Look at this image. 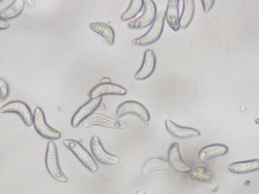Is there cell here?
Listing matches in <instances>:
<instances>
[{
  "instance_id": "obj_1",
  "label": "cell",
  "mask_w": 259,
  "mask_h": 194,
  "mask_svg": "<svg viewBox=\"0 0 259 194\" xmlns=\"http://www.w3.org/2000/svg\"><path fill=\"white\" fill-rule=\"evenodd\" d=\"M45 165L50 175L60 183H66L69 182L67 176L63 173L59 162L58 149L54 141H49L47 145L45 154Z\"/></svg>"
},
{
  "instance_id": "obj_2",
  "label": "cell",
  "mask_w": 259,
  "mask_h": 194,
  "mask_svg": "<svg viewBox=\"0 0 259 194\" xmlns=\"http://www.w3.org/2000/svg\"><path fill=\"white\" fill-rule=\"evenodd\" d=\"M63 143L68 150L72 152V154L77 158L84 168H87L90 172H98V164L95 162L93 156L79 141L74 139H66L63 140Z\"/></svg>"
},
{
  "instance_id": "obj_3",
  "label": "cell",
  "mask_w": 259,
  "mask_h": 194,
  "mask_svg": "<svg viewBox=\"0 0 259 194\" xmlns=\"http://www.w3.org/2000/svg\"><path fill=\"white\" fill-rule=\"evenodd\" d=\"M33 125L37 133L45 139L54 141L62 137V133L59 130L48 124L45 112L40 106H37L33 112Z\"/></svg>"
},
{
  "instance_id": "obj_4",
  "label": "cell",
  "mask_w": 259,
  "mask_h": 194,
  "mask_svg": "<svg viewBox=\"0 0 259 194\" xmlns=\"http://www.w3.org/2000/svg\"><path fill=\"white\" fill-rule=\"evenodd\" d=\"M165 14L160 12L156 17L155 21L151 24V28L143 36L136 38L132 41L133 45L137 46H147L151 45L160 39L164 28Z\"/></svg>"
},
{
  "instance_id": "obj_5",
  "label": "cell",
  "mask_w": 259,
  "mask_h": 194,
  "mask_svg": "<svg viewBox=\"0 0 259 194\" xmlns=\"http://www.w3.org/2000/svg\"><path fill=\"white\" fill-rule=\"evenodd\" d=\"M90 149L93 157L102 165L115 166L120 162V158L119 156L110 154L106 151L98 135H94L91 139Z\"/></svg>"
},
{
  "instance_id": "obj_6",
  "label": "cell",
  "mask_w": 259,
  "mask_h": 194,
  "mask_svg": "<svg viewBox=\"0 0 259 194\" xmlns=\"http://www.w3.org/2000/svg\"><path fill=\"white\" fill-rule=\"evenodd\" d=\"M157 17V6L152 0L144 1V12L139 18L130 21L128 28L132 30H141L151 25Z\"/></svg>"
},
{
  "instance_id": "obj_7",
  "label": "cell",
  "mask_w": 259,
  "mask_h": 194,
  "mask_svg": "<svg viewBox=\"0 0 259 194\" xmlns=\"http://www.w3.org/2000/svg\"><path fill=\"white\" fill-rule=\"evenodd\" d=\"M16 113L20 116L27 127L33 125V114L29 106L21 100H13L0 108V114Z\"/></svg>"
},
{
  "instance_id": "obj_8",
  "label": "cell",
  "mask_w": 259,
  "mask_h": 194,
  "mask_svg": "<svg viewBox=\"0 0 259 194\" xmlns=\"http://www.w3.org/2000/svg\"><path fill=\"white\" fill-rule=\"evenodd\" d=\"M128 114H134L145 123H148L151 119V115L146 107L134 100H128L121 103L116 109V117L119 119Z\"/></svg>"
},
{
  "instance_id": "obj_9",
  "label": "cell",
  "mask_w": 259,
  "mask_h": 194,
  "mask_svg": "<svg viewBox=\"0 0 259 194\" xmlns=\"http://www.w3.org/2000/svg\"><path fill=\"white\" fill-rule=\"evenodd\" d=\"M167 162L169 167L178 174H189L192 171V167L186 163L182 157L178 142H174L169 147L167 153Z\"/></svg>"
},
{
  "instance_id": "obj_10",
  "label": "cell",
  "mask_w": 259,
  "mask_h": 194,
  "mask_svg": "<svg viewBox=\"0 0 259 194\" xmlns=\"http://www.w3.org/2000/svg\"><path fill=\"white\" fill-rule=\"evenodd\" d=\"M81 126L84 129L89 128L93 126H100V127H107V128L123 130L126 128L128 124L124 121L110 118L102 114L94 113L82 123Z\"/></svg>"
},
{
  "instance_id": "obj_11",
  "label": "cell",
  "mask_w": 259,
  "mask_h": 194,
  "mask_svg": "<svg viewBox=\"0 0 259 194\" xmlns=\"http://www.w3.org/2000/svg\"><path fill=\"white\" fill-rule=\"evenodd\" d=\"M102 97L92 99L84 103L75 112L71 119V125L73 128H77L84 122L88 118L93 115L95 111L100 107L102 103Z\"/></svg>"
},
{
  "instance_id": "obj_12",
  "label": "cell",
  "mask_w": 259,
  "mask_h": 194,
  "mask_svg": "<svg viewBox=\"0 0 259 194\" xmlns=\"http://www.w3.org/2000/svg\"><path fill=\"white\" fill-rule=\"evenodd\" d=\"M127 94V89L120 85L110 82H104L94 86L89 95L92 99L98 98L107 95H125Z\"/></svg>"
},
{
  "instance_id": "obj_13",
  "label": "cell",
  "mask_w": 259,
  "mask_h": 194,
  "mask_svg": "<svg viewBox=\"0 0 259 194\" xmlns=\"http://www.w3.org/2000/svg\"><path fill=\"white\" fill-rule=\"evenodd\" d=\"M157 66V59L153 50H147L144 53L143 62L134 77L137 80H145L149 78L154 72Z\"/></svg>"
},
{
  "instance_id": "obj_14",
  "label": "cell",
  "mask_w": 259,
  "mask_h": 194,
  "mask_svg": "<svg viewBox=\"0 0 259 194\" xmlns=\"http://www.w3.org/2000/svg\"><path fill=\"white\" fill-rule=\"evenodd\" d=\"M165 127L169 134L180 139H191L201 136V132L192 127H182L169 119L165 121Z\"/></svg>"
},
{
  "instance_id": "obj_15",
  "label": "cell",
  "mask_w": 259,
  "mask_h": 194,
  "mask_svg": "<svg viewBox=\"0 0 259 194\" xmlns=\"http://www.w3.org/2000/svg\"><path fill=\"white\" fill-rule=\"evenodd\" d=\"M228 152V147L224 144H210L198 151V159L201 162H209L212 159L225 156Z\"/></svg>"
},
{
  "instance_id": "obj_16",
  "label": "cell",
  "mask_w": 259,
  "mask_h": 194,
  "mask_svg": "<svg viewBox=\"0 0 259 194\" xmlns=\"http://www.w3.org/2000/svg\"><path fill=\"white\" fill-rule=\"evenodd\" d=\"M179 4L180 1L178 0H169L164 13L165 20H166L168 25L174 32L179 31L180 29Z\"/></svg>"
},
{
  "instance_id": "obj_17",
  "label": "cell",
  "mask_w": 259,
  "mask_h": 194,
  "mask_svg": "<svg viewBox=\"0 0 259 194\" xmlns=\"http://www.w3.org/2000/svg\"><path fill=\"white\" fill-rule=\"evenodd\" d=\"M230 173L236 174H248L259 170V159L233 162L227 166Z\"/></svg>"
},
{
  "instance_id": "obj_18",
  "label": "cell",
  "mask_w": 259,
  "mask_h": 194,
  "mask_svg": "<svg viewBox=\"0 0 259 194\" xmlns=\"http://www.w3.org/2000/svg\"><path fill=\"white\" fill-rule=\"evenodd\" d=\"M89 28L104 38L108 45H113L114 44V30L109 24L103 22H92L89 24Z\"/></svg>"
},
{
  "instance_id": "obj_19",
  "label": "cell",
  "mask_w": 259,
  "mask_h": 194,
  "mask_svg": "<svg viewBox=\"0 0 259 194\" xmlns=\"http://www.w3.org/2000/svg\"><path fill=\"white\" fill-rule=\"evenodd\" d=\"M25 7V2L23 0H16L8 7L0 11V20L8 21L9 20L18 18L23 12Z\"/></svg>"
},
{
  "instance_id": "obj_20",
  "label": "cell",
  "mask_w": 259,
  "mask_h": 194,
  "mask_svg": "<svg viewBox=\"0 0 259 194\" xmlns=\"http://www.w3.org/2000/svg\"><path fill=\"white\" fill-rule=\"evenodd\" d=\"M169 168L170 167L166 159L163 158H152L145 162L141 174L142 175L147 176L154 171H164L169 169Z\"/></svg>"
},
{
  "instance_id": "obj_21",
  "label": "cell",
  "mask_w": 259,
  "mask_h": 194,
  "mask_svg": "<svg viewBox=\"0 0 259 194\" xmlns=\"http://www.w3.org/2000/svg\"><path fill=\"white\" fill-rule=\"evenodd\" d=\"M183 9L180 18V28L185 30L187 28L195 15V5L193 0H184L183 2Z\"/></svg>"
},
{
  "instance_id": "obj_22",
  "label": "cell",
  "mask_w": 259,
  "mask_h": 194,
  "mask_svg": "<svg viewBox=\"0 0 259 194\" xmlns=\"http://www.w3.org/2000/svg\"><path fill=\"white\" fill-rule=\"evenodd\" d=\"M192 178L202 183H210L213 180V174L208 168L204 165L197 166L195 169H192Z\"/></svg>"
},
{
  "instance_id": "obj_23",
  "label": "cell",
  "mask_w": 259,
  "mask_h": 194,
  "mask_svg": "<svg viewBox=\"0 0 259 194\" xmlns=\"http://www.w3.org/2000/svg\"><path fill=\"white\" fill-rule=\"evenodd\" d=\"M144 7L143 0H133L130 3V6L125 12L121 15L120 18L122 21H128L139 15Z\"/></svg>"
},
{
  "instance_id": "obj_24",
  "label": "cell",
  "mask_w": 259,
  "mask_h": 194,
  "mask_svg": "<svg viewBox=\"0 0 259 194\" xmlns=\"http://www.w3.org/2000/svg\"><path fill=\"white\" fill-rule=\"evenodd\" d=\"M10 95V86L7 81L0 77V102L4 103L8 100Z\"/></svg>"
},
{
  "instance_id": "obj_25",
  "label": "cell",
  "mask_w": 259,
  "mask_h": 194,
  "mask_svg": "<svg viewBox=\"0 0 259 194\" xmlns=\"http://www.w3.org/2000/svg\"><path fill=\"white\" fill-rule=\"evenodd\" d=\"M216 2L214 0H202L201 3H202L203 10L205 13L210 12L212 9H213V6H214Z\"/></svg>"
},
{
  "instance_id": "obj_26",
  "label": "cell",
  "mask_w": 259,
  "mask_h": 194,
  "mask_svg": "<svg viewBox=\"0 0 259 194\" xmlns=\"http://www.w3.org/2000/svg\"><path fill=\"white\" fill-rule=\"evenodd\" d=\"M10 24L9 21H3L0 20V30H5L10 28Z\"/></svg>"
},
{
  "instance_id": "obj_27",
  "label": "cell",
  "mask_w": 259,
  "mask_h": 194,
  "mask_svg": "<svg viewBox=\"0 0 259 194\" xmlns=\"http://www.w3.org/2000/svg\"><path fill=\"white\" fill-rule=\"evenodd\" d=\"M134 194H146V192H145V189H141L138 190L137 192H135Z\"/></svg>"
}]
</instances>
